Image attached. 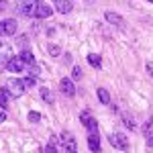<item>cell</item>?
Here are the masks:
<instances>
[{"label": "cell", "mask_w": 153, "mask_h": 153, "mask_svg": "<svg viewBox=\"0 0 153 153\" xmlns=\"http://www.w3.org/2000/svg\"><path fill=\"white\" fill-rule=\"evenodd\" d=\"M6 90H8V94L14 96V98H19V96L25 94V88H27V84H25V80H19V78H10L8 82H6V86H4Z\"/></svg>", "instance_id": "cell-1"}, {"label": "cell", "mask_w": 153, "mask_h": 153, "mask_svg": "<svg viewBox=\"0 0 153 153\" xmlns=\"http://www.w3.org/2000/svg\"><path fill=\"white\" fill-rule=\"evenodd\" d=\"M59 147H61V149H65L68 153H76V149H78L76 137H74L71 133H63V135L59 137Z\"/></svg>", "instance_id": "cell-2"}, {"label": "cell", "mask_w": 153, "mask_h": 153, "mask_svg": "<svg viewBox=\"0 0 153 153\" xmlns=\"http://www.w3.org/2000/svg\"><path fill=\"white\" fill-rule=\"evenodd\" d=\"M80 120H82V125L86 127L88 133H98V120H96L88 110H84L82 114H80Z\"/></svg>", "instance_id": "cell-3"}, {"label": "cell", "mask_w": 153, "mask_h": 153, "mask_svg": "<svg viewBox=\"0 0 153 153\" xmlns=\"http://www.w3.org/2000/svg\"><path fill=\"white\" fill-rule=\"evenodd\" d=\"M110 145L114 147V149H127L129 147V139H127V135L125 133H112L110 135Z\"/></svg>", "instance_id": "cell-4"}, {"label": "cell", "mask_w": 153, "mask_h": 153, "mask_svg": "<svg viewBox=\"0 0 153 153\" xmlns=\"http://www.w3.org/2000/svg\"><path fill=\"white\" fill-rule=\"evenodd\" d=\"M16 21L14 19H6V21H0V35L2 37H10L16 33Z\"/></svg>", "instance_id": "cell-5"}, {"label": "cell", "mask_w": 153, "mask_h": 153, "mask_svg": "<svg viewBox=\"0 0 153 153\" xmlns=\"http://www.w3.org/2000/svg\"><path fill=\"white\" fill-rule=\"evenodd\" d=\"M14 57V51L8 43H4V41H0V65H6L10 59Z\"/></svg>", "instance_id": "cell-6"}, {"label": "cell", "mask_w": 153, "mask_h": 153, "mask_svg": "<svg viewBox=\"0 0 153 153\" xmlns=\"http://www.w3.org/2000/svg\"><path fill=\"white\" fill-rule=\"evenodd\" d=\"M39 4H41V2H37V0H25L23 4H19V10L23 12L25 16H35Z\"/></svg>", "instance_id": "cell-7"}, {"label": "cell", "mask_w": 153, "mask_h": 153, "mask_svg": "<svg viewBox=\"0 0 153 153\" xmlns=\"http://www.w3.org/2000/svg\"><path fill=\"white\" fill-rule=\"evenodd\" d=\"M59 88H61V92L65 96H76V86H74V82H71L70 78H63L61 82H59Z\"/></svg>", "instance_id": "cell-8"}, {"label": "cell", "mask_w": 153, "mask_h": 153, "mask_svg": "<svg viewBox=\"0 0 153 153\" xmlns=\"http://www.w3.org/2000/svg\"><path fill=\"white\" fill-rule=\"evenodd\" d=\"M6 70H8V71H14V74H16V71H23L25 70V61L21 59V55L12 57L10 61L6 63Z\"/></svg>", "instance_id": "cell-9"}, {"label": "cell", "mask_w": 153, "mask_h": 153, "mask_svg": "<svg viewBox=\"0 0 153 153\" xmlns=\"http://www.w3.org/2000/svg\"><path fill=\"white\" fill-rule=\"evenodd\" d=\"M104 19H106V21H108L110 25L118 27V29H125V19H123L120 14H117V12H106Z\"/></svg>", "instance_id": "cell-10"}, {"label": "cell", "mask_w": 153, "mask_h": 153, "mask_svg": "<svg viewBox=\"0 0 153 153\" xmlns=\"http://www.w3.org/2000/svg\"><path fill=\"white\" fill-rule=\"evenodd\" d=\"M51 12H53V8L49 4H39L37 6V12H35V19H49Z\"/></svg>", "instance_id": "cell-11"}, {"label": "cell", "mask_w": 153, "mask_h": 153, "mask_svg": "<svg viewBox=\"0 0 153 153\" xmlns=\"http://www.w3.org/2000/svg\"><path fill=\"white\" fill-rule=\"evenodd\" d=\"M88 147H90V151H100V137H98V133H88Z\"/></svg>", "instance_id": "cell-12"}, {"label": "cell", "mask_w": 153, "mask_h": 153, "mask_svg": "<svg viewBox=\"0 0 153 153\" xmlns=\"http://www.w3.org/2000/svg\"><path fill=\"white\" fill-rule=\"evenodd\" d=\"M55 10L61 14H68L71 10V0H55Z\"/></svg>", "instance_id": "cell-13"}, {"label": "cell", "mask_w": 153, "mask_h": 153, "mask_svg": "<svg viewBox=\"0 0 153 153\" xmlns=\"http://www.w3.org/2000/svg\"><path fill=\"white\" fill-rule=\"evenodd\" d=\"M98 100H100V104H110V94L106 88H98Z\"/></svg>", "instance_id": "cell-14"}, {"label": "cell", "mask_w": 153, "mask_h": 153, "mask_svg": "<svg viewBox=\"0 0 153 153\" xmlns=\"http://www.w3.org/2000/svg\"><path fill=\"white\" fill-rule=\"evenodd\" d=\"M88 63H90L92 68L98 70V68L102 65V57H100V55H96V53H90V55H88Z\"/></svg>", "instance_id": "cell-15"}, {"label": "cell", "mask_w": 153, "mask_h": 153, "mask_svg": "<svg viewBox=\"0 0 153 153\" xmlns=\"http://www.w3.org/2000/svg\"><path fill=\"white\" fill-rule=\"evenodd\" d=\"M21 59H23L25 63H29V65H31V63H35V55H33V53H31L29 49L21 51Z\"/></svg>", "instance_id": "cell-16"}, {"label": "cell", "mask_w": 153, "mask_h": 153, "mask_svg": "<svg viewBox=\"0 0 153 153\" xmlns=\"http://www.w3.org/2000/svg\"><path fill=\"white\" fill-rule=\"evenodd\" d=\"M41 98H43L47 104H53V102H55V98H53V94H51V90H47V88H41Z\"/></svg>", "instance_id": "cell-17"}, {"label": "cell", "mask_w": 153, "mask_h": 153, "mask_svg": "<svg viewBox=\"0 0 153 153\" xmlns=\"http://www.w3.org/2000/svg\"><path fill=\"white\" fill-rule=\"evenodd\" d=\"M0 106H2V108L8 106V90H6V88H0Z\"/></svg>", "instance_id": "cell-18"}, {"label": "cell", "mask_w": 153, "mask_h": 153, "mask_svg": "<svg viewBox=\"0 0 153 153\" xmlns=\"http://www.w3.org/2000/svg\"><path fill=\"white\" fill-rule=\"evenodd\" d=\"M123 123H125V127H127V129H133V127H135V120H133V117H129V114H125Z\"/></svg>", "instance_id": "cell-19"}, {"label": "cell", "mask_w": 153, "mask_h": 153, "mask_svg": "<svg viewBox=\"0 0 153 153\" xmlns=\"http://www.w3.org/2000/svg\"><path fill=\"white\" fill-rule=\"evenodd\" d=\"M49 53L53 55V57H59V53H61V49L57 45H49Z\"/></svg>", "instance_id": "cell-20"}, {"label": "cell", "mask_w": 153, "mask_h": 153, "mask_svg": "<svg viewBox=\"0 0 153 153\" xmlns=\"http://www.w3.org/2000/svg\"><path fill=\"white\" fill-rule=\"evenodd\" d=\"M71 78H74V80H80V78H82V68H74V70H71Z\"/></svg>", "instance_id": "cell-21"}, {"label": "cell", "mask_w": 153, "mask_h": 153, "mask_svg": "<svg viewBox=\"0 0 153 153\" xmlns=\"http://www.w3.org/2000/svg\"><path fill=\"white\" fill-rule=\"evenodd\" d=\"M29 120H31V123H39V120H41V114H39V112H29Z\"/></svg>", "instance_id": "cell-22"}, {"label": "cell", "mask_w": 153, "mask_h": 153, "mask_svg": "<svg viewBox=\"0 0 153 153\" xmlns=\"http://www.w3.org/2000/svg\"><path fill=\"white\" fill-rule=\"evenodd\" d=\"M147 147H153V131L147 133Z\"/></svg>", "instance_id": "cell-23"}, {"label": "cell", "mask_w": 153, "mask_h": 153, "mask_svg": "<svg viewBox=\"0 0 153 153\" xmlns=\"http://www.w3.org/2000/svg\"><path fill=\"white\" fill-rule=\"evenodd\" d=\"M147 74L153 78V61H149V63H147Z\"/></svg>", "instance_id": "cell-24"}, {"label": "cell", "mask_w": 153, "mask_h": 153, "mask_svg": "<svg viewBox=\"0 0 153 153\" xmlns=\"http://www.w3.org/2000/svg\"><path fill=\"white\" fill-rule=\"evenodd\" d=\"M2 8H6V0H0V10Z\"/></svg>", "instance_id": "cell-25"}, {"label": "cell", "mask_w": 153, "mask_h": 153, "mask_svg": "<svg viewBox=\"0 0 153 153\" xmlns=\"http://www.w3.org/2000/svg\"><path fill=\"white\" fill-rule=\"evenodd\" d=\"M2 120H6V114H4V112H0V123H2Z\"/></svg>", "instance_id": "cell-26"}, {"label": "cell", "mask_w": 153, "mask_h": 153, "mask_svg": "<svg viewBox=\"0 0 153 153\" xmlns=\"http://www.w3.org/2000/svg\"><path fill=\"white\" fill-rule=\"evenodd\" d=\"M147 2H151V4H153V0H147Z\"/></svg>", "instance_id": "cell-27"}]
</instances>
